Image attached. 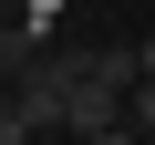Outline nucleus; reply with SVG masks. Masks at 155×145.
<instances>
[{
	"label": "nucleus",
	"mask_w": 155,
	"mask_h": 145,
	"mask_svg": "<svg viewBox=\"0 0 155 145\" xmlns=\"http://www.w3.org/2000/svg\"><path fill=\"white\" fill-rule=\"evenodd\" d=\"M124 124H134V135H155V83H145V72H134V93H124Z\"/></svg>",
	"instance_id": "obj_1"
},
{
	"label": "nucleus",
	"mask_w": 155,
	"mask_h": 145,
	"mask_svg": "<svg viewBox=\"0 0 155 145\" xmlns=\"http://www.w3.org/2000/svg\"><path fill=\"white\" fill-rule=\"evenodd\" d=\"M31 135H41V124H31V114H21L11 93H0V145H31Z\"/></svg>",
	"instance_id": "obj_2"
},
{
	"label": "nucleus",
	"mask_w": 155,
	"mask_h": 145,
	"mask_svg": "<svg viewBox=\"0 0 155 145\" xmlns=\"http://www.w3.org/2000/svg\"><path fill=\"white\" fill-rule=\"evenodd\" d=\"M83 145H155V135H134V124H93Z\"/></svg>",
	"instance_id": "obj_3"
},
{
	"label": "nucleus",
	"mask_w": 155,
	"mask_h": 145,
	"mask_svg": "<svg viewBox=\"0 0 155 145\" xmlns=\"http://www.w3.org/2000/svg\"><path fill=\"white\" fill-rule=\"evenodd\" d=\"M134 72H145V83H155V42H134Z\"/></svg>",
	"instance_id": "obj_4"
},
{
	"label": "nucleus",
	"mask_w": 155,
	"mask_h": 145,
	"mask_svg": "<svg viewBox=\"0 0 155 145\" xmlns=\"http://www.w3.org/2000/svg\"><path fill=\"white\" fill-rule=\"evenodd\" d=\"M0 93H11V62H0Z\"/></svg>",
	"instance_id": "obj_5"
}]
</instances>
